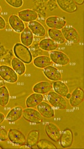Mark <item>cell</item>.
Listing matches in <instances>:
<instances>
[{"label":"cell","mask_w":84,"mask_h":149,"mask_svg":"<svg viewBox=\"0 0 84 149\" xmlns=\"http://www.w3.org/2000/svg\"><path fill=\"white\" fill-rule=\"evenodd\" d=\"M18 17L23 22L30 23V22L36 21L38 19V13L33 9H26L19 11Z\"/></svg>","instance_id":"9a60e30c"},{"label":"cell","mask_w":84,"mask_h":149,"mask_svg":"<svg viewBox=\"0 0 84 149\" xmlns=\"http://www.w3.org/2000/svg\"><path fill=\"white\" fill-rule=\"evenodd\" d=\"M1 11V6H0V12Z\"/></svg>","instance_id":"d590c367"},{"label":"cell","mask_w":84,"mask_h":149,"mask_svg":"<svg viewBox=\"0 0 84 149\" xmlns=\"http://www.w3.org/2000/svg\"><path fill=\"white\" fill-rule=\"evenodd\" d=\"M37 147L38 148H42V149H56L57 147L54 145V144L50 142V141H48L46 139H41L39 140L38 142L36 144Z\"/></svg>","instance_id":"f1b7e54d"},{"label":"cell","mask_w":84,"mask_h":149,"mask_svg":"<svg viewBox=\"0 0 84 149\" xmlns=\"http://www.w3.org/2000/svg\"><path fill=\"white\" fill-rule=\"evenodd\" d=\"M1 148H2V147H1V146H0V149H1Z\"/></svg>","instance_id":"8d00e7d4"},{"label":"cell","mask_w":84,"mask_h":149,"mask_svg":"<svg viewBox=\"0 0 84 149\" xmlns=\"http://www.w3.org/2000/svg\"><path fill=\"white\" fill-rule=\"evenodd\" d=\"M6 2L14 8H19L23 4V1L22 0H6Z\"/></svg>","instance_id":"f546056e"},{"label":"cell","mask_w":84,"mask_h":149,"mask_svg":"<svg viewBox=\"0 0 84 149\" xmlns=\"http://www.w3.org/2000/svg\"><path fill=\"white\" fill-rule=\"evenodd\" d=\"M45 132L46 135L54 142H58L61 135L60 130L53 123H48L45 125Z\"/></svg>","instance_id":"ba28073f"},{"label":"cell","mask_w":84,"mask_h":149,"mask_svg":"<svg viewBox=\"0 0 84 149\" xmlns=\"http://www.w3.org/2000/svg\"><path fill=\"white\" fill-rule=\"evenodd\" d=\"M0 77L9 83H15L18 81V74L12 68L6 65H0Z\"/></svg>","instance_id":"3957f363"},{"label":"cell","mask_w":84,"mask_h":149,"mask_svg":"<svg viewBox=\"0 0 84 149\" xmlns=\"http://www.w3.org/2000/svg\"><path fill=\"white\" fill-rule=\"evenodd\" d=\"M58 7L62 11L68 13H72L78 10V6H76L74 1L71 0H58L56 1Z\"/></svg>","instance_id":"2e32d148"},{"label":"cell","mask_w":84,"mask_h":149,"mask_svg":"<svg viewBox=\"0 0 84 149\" xmlns=\"http://www.w3.org/2000/svg\"><path fill=\"white\" fill-rule=\"evenodd\" d=\"M46 100H48L49 104L52 108H54L57 110H65L67 108V102L65 98L62 96L59 95L55 92L50 91L48 93L46 96Z\"/></svg>","instance_id":"7a4b0ae2"},{"label":"cell","mask_w":84,"mask_h":149,"mask_svg":"<svg viewBox=\"0 0 84 149\" xmlns=\"http://www.w3.org/2000/svg\"><path fill=\"white\" fill-rule=\"evenodd\" d=\"M48 34L49 38L58 44H62L65 42V39L62 34V33L60 30L54 29H49L48 31Z\"/></svg>","instance_id":"d4e9b609"},{"label":"cell","mask_w":84,"mask_h":149,"mask_svg":"<svg viewBox=\"0 0 84 149\" xmlns=\"http://www.w3.org/2000/svg\"><path fill=\"white\" fill-rule=\"evenodd\" d=\"M52 61H51L50 57L46 56H37L33 59L34 65L37 68L44 69L46 67L52 65Z\"/></svg>","instance_id":"7402d4cb"},{"label":"cell","mask_w":84,"mask_h":149,"mask_svg":"<svg viewBox=\"0 0 84 149\" xmlns=\"http://www.w3.org/2000/svg\"><path fill=\"white\" fill-rule=\"evenodd\" d=\"M20 40L21 44L27 47L31 46L33 43L34 36L32 32L30 31L28 27L24 29L23 31L21 33Z\"/></svg>","instance_id":"603a6c76"},{"label":"cell","mask_w":84,"mask_h":149,"mask_svg":"<svg viewBox=\"0 0 84 149\" xmlns=\"http://www.w3.org/2000/svg\"><path fill=\"white\" fill-rule=\"evenodd\" d=\"M8 139V132L6 128L0 125V141H6Z\"/></svg>","instance_id":"4dcf8cb0"},{"label":"cell","mask_w":84,"mask_h":149,"mask_svg":"<svg viewBox=\"0 0 84 149\" xmlns=\"http://www.w3.org/2000/svg\"><path fill=\"white\" fill-rule=\"evenodd\" d=\"M75 2V3L76 6H81V5H83L84 3V1L83 0H80V1H78V0H76V1H74Z\"/></svg>","instance_id":"d6a6232c"},{"label":"cell","mask_w":84,"mask_h":149,"mask_svg":"<svg viewBox=\"0 0 84 149\" xmlns=\"http://www.w3.org/2000/svg\"><path fill=\"white\" fill-rule=\"evenodd\" d=\"M13 53L15 58L24 64H30L33 61V55L27 46L21 43H17L13 46Z\"/></svg>","instance_id":"6da1fadb"},{"label":"cell","mask_w":84,"mask_h":149,"mask_svg":"<svg viewBox=\"0 0 84 149\" xmlns=\"http://www.w3.org/2000/svg\"><path fill=\"white\" fill-rule=\"evenodd\" d=\"M60 144L64 148H70L74 142V135L72 131L70 128H66L62 133H61L60 136Z\"/></svg>","instance_id":"30bf717a"},{"label":"cell","mask_w":84,"mask_h":149,"mask_svg":"<svg viewBox=\"0 0 84 149\" xmlns=\"http://www.w3.org/2000/svg\"><path fill=\"white\" fill-rule=\"evenodd\" d=\"M38 46L42 50L52 52L58 48V44L50 38H44L39 42Z\"/></svg>","instance_id":"44dd1931"},{"label":"cell","mask_w":84,"mask_h":149,"mask_svg":"<svg viewBox=\"0 0 84 149\" xmlns=\"http://www.w3.org/2000/svg\"><path fill=\"white\" fill-rule=\"evenodd\" d=\"M52 88V85L48 81H41L36 83L33 87L34 93L44 94L49 93Z\"/></svg>","instance_id":"d6986e66"},{"label":"cell","mask_w":84,"mask_h":149,"mask_svg":"<svg viewBox=\"0 0 84 149\" xmlns=\"http://www.w3.org/2000/svg\"><path fill=\"white\" fill-rule=\"evenodd\" d=\"M43 73L44 76L52 81H60L62 79V74L60 71L55 67L50 65L43 69Z\"/></svg>","instance_id":"4fadbf2b"},{"label":"cell","mask_w":84,"mask_h":149,"mask_svg":"<svg viewBox=\"0 0 84 149\" xmlns=\"http://www.w3.org/2000/svg\"><path fill=\"white\" fill-rule=\"evenodd\" d=\"M83 100L84 93L83 89L80 87H78L71 94V97L69 99V103L71 107L77 108L83 102Z\"/></svg>","instance_id":"9c48e42d"},{"label":"cell","mask_w":84,"mask_h":149,"mask_svg":"<svg viewBox=\"0 0 84 149\" xmlns=\"http://www.w3.org/2000/svg\"><path fill=\"white\" fill-rule=\"evenodd\" d=\"M37 107V110L38 111V112L40 113L42 116L46 118H52L55 115V112L53 108L45 102H42L38 104Z\"/></svg>","instance_id":"5bb4252c"},{"label":"cell","mask_w":84,"mask_h":149,"mask_svg":"<svg viewBox=\"0 0 84 149\" xmlns=\"http://www.w3.org/2000/svg\"><path fill=\"white\" fill-rule=\"evenodd\" d=\"M61 31L65 40H67L71 44H77L80 42L81 40L80 34L72 26L66 25Z\"/></svg>","instance_id":"5b68a950"},{"label":"cell","mask_w":84,"mask_h":149,"mask_svg":"<svg viewBox=\"0 0 84 149\" xmlns=\"http://www.w3.org/2000/svg\"><path fill=\"white\" fill-rule=\"evenodd\" d=\"M52 85L54 92L62 97H66V96L69 93V88L68 86L62 81H54Z\"/></svg>","instance_id":"cb8c5ba5"},{"label":"cell","mask_w":84,"mask_h":149,"mask_svg":"<svg viewBox=\"0 0 84 149\" xmlns=\"http://www.w3.org/2000/svg\"><path fill=\"white\" fill-rule=\"evenodd\" d=\"M11 68L19 75H23L26 71V66L23 62L17 58H14L11 60Z\"/></svg>","instance_id":"4316f807"},{"label":"cell","mask_w":84,"mask_h":149,"mask_svg":"<svg viewBox=\"0 0 84 149\" xmlns=\"http://www.w3.org/2000/svg\"><path fill=\"white\" fill-rule=\"evenodd\" d=\"M50 58L54 63L60 66L67 65L70 63L69 57L64 52L60 51H52L50 53Z\"/></svg>","instance_id":"52a82bcc"},{"label":"cell","mask_w":84,"mask_h":149,"mask_svg":"<svg viewBox=\"0 0 84 149\" xmlns=\"http://www.w3.org/2000/svg\"><path fill=\"white\" fill-rule=\"evenodd\" d=\"M6 27V22L5 19L0 15V30H3Z\"/></svg>","instance_id":"1f68e13d"},{"label":"cell","mask_w":84,"mask_h":149,"mask_svg":"<svg viewBox=\"0 0 84 149\" xmlns=\"http://www.w3.org/2000/svg\"><path fill=\"white\" fill-rule=\"evenodd\" d=\"M9 93L7 88L6 86L0 87V106L5 107L8 104L9 102Z\"/></svg>","instance_id":"83f0119b"},{"label":"cell","mask_w":84,"mask_h":149,"mask_svg":"<svg viewBox=\"0 0 84 149\" xmlns=\"http://www.w3.org/2000/svg\"><path fill=\"white\" fill-rule=\"evenodd\" d=\"M44 100L43 94L33 93L29 95L25 100V104L27 108H34L36 107L39 104Z\"/></svg>","instance_id":"ffe728a7"},{"label":"cell","mask_w":84,"mask_h":149,"mask_svg":"<svg viewBox=\"0 0 84 149\" xmlns=\"http://www.w3.org/2000/svg\"><path fill=\"white\" fill-rule=\"evenodd\" d=\"M40 132L38 130H32L28 133L26 138V145L31 148L36 146L39 141Z\"/></svg>","instance_id":"484cf974"},{"label":"cell","mask_w":84,"mask_h":149,"mask_svg":"<svg viewBox=\"0 0 84 149\" xmlns=\"http://www.w3.org/2000/svg\"><path fill=\"white\" fill-rule=\"evenodd\" d=\"M23 118L28 122L34 124H41L43 121V117L38 110L33 108H27L23 111Z\"/></svg>","instance_id":"277c9868"},{"label":"cell","mask_w":84,"mask_h":149,"mask_svg":"<svg viewBox=\"0 0 84 149\" xmlns=\"http://www.w3.org/2000/svg\"><path fill=\"white\" fill-rule=\"evenodd\" d=\"M5 120V116L3 113L0 112V124H1L2 122H4V121Z\"/></svg>","instance_id":"836d02e7"},{"label":"cell","mask_w":84,"mask_h":149,"mask_svg":"<svg viewBox=\"0 0 84 149\" xmlns=\"http://www.w3.org/2000/svg\"><path fill=\"white\" fill-rule=\"evenodd\" d=\"M28 28L33 34L38 37H43L46 34V29L44 26L39 22L34 21L29 23Z\"/></svg>","instance_id":"e0dca14e"},{"label":"cell","mask_w":84,"mask_h":149,"mask_svg":"<svg viewBox=\"0 0 84 149\" xmlns=\"http://www.w3.org/2000/svg\"><path fill=\"white\" fill-rule=\"evenodd\" d=\"M8 139L11 143L17 146L26 144V137L24 134L16 129H11L8 131Z\"/></svg>","instance_id":"8992f818"},{"label":"cell","mask_w":84,"mask_h":149,"mask_svg":"<svg viewBox=\"0 0 84 149\" xmlns=\"http://www.w3.org/2000/svg\"><path fill=\"white\" fill-rule=\"evenodd\" d=\"M23 109L21 106H17L11 109L6 116V120L10 123H14L19 120L23 116Z\"/></svg>","instance_id":"ac0fdd59"},{"label":"cell","mask_w":84,"mask_h":149,"mask_svg":"<svg viewBox=\"0 0 84 149\" xmlns=\"http://www.w3.org/2000/svg\"><path fill=\"white\" fill-rule=\"evenodd\" d=\"M66 97L68 99H70V97H71V94H70V93H68L67 95L66 96Z\"/></svg>","instance_id":"e575fe53"},{"label":"cell","mask_w":84,"mask_h":149,"mask_svg":"<svg viewBox=\"0 0 84 149\" xmlns=\"http://www.w3.org/2000/svg\"><path fill=\"white\" fill-rule=\"evenodd\" d=\"M9 24L11 28L17 33H21L23 30L25 29L24 22L16 15H11L9 17Z\"/></svg>","instance_id":"7c38bea8"},{"label":"cell","mask_w":84,"mask_h":149,"mask_svg":"<svg viewBox=\"0 0 84 149\" xmlns=\"http://www.w3.org/2000/svg\"><path fill=\"white\" fill-rule=\"evenodd\" d=\"M46 26L50 29L61 30L66 25L65 19L57 16H50L46 19Z\"/></svg>","instance_id":"8fae6325"}]
</instances>
